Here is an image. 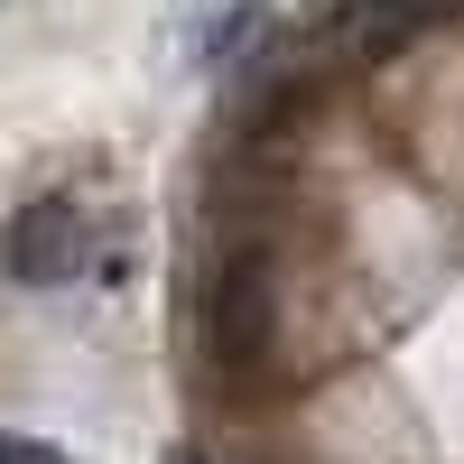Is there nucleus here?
Instances as JSON below:
<instances>
[{
	"label": "nucleus",
	"instance_id": "obj_1",
	"mask_svg": "<svg viewBox=\"0 0 464 464\" xmlns=\"http://www.w3.org/2000/svg\"><path fill=\"white\" fill-rule=\"evenodd\" d=\"M186 362L214 400H269L297 381V242L205 223L186 260Z\"/></svg>",
	"mask_w": 464,
	"mask_h": 464
},
{
	"label": "nucleus",
	"instance_id": "obj_2",
	"mask_svg": "<svg viewBox=\"0 0 464 464\" xmlns=\"http://www.w3.org/2000/svg\"><path fill=\"white\" fill-rule=\"evenodd\" d=\"M93 260H102V214L84 196H28L0 223V269L19 288H74Z\"/></svg>",
	"mask_w": 464,
	"mask_h": 464
},
{
	"label": "nucleus",
	"instance_id": "obj_3",
	"mask_svg": "<svg viewBox=\"0 0 464 464\" xmlns=\"http://www.w3.org/2000/svg\"><path fill=\"white\" fill-rule=\"evenodd\" d=\"M0 464H65V446H47V437H19V428H0Z\"/></svg>",
	"mask_w": 464,
	"mask_h": 464
},
{
	"label": "nucleus",
	"instance_id": "obj_4",
	"mask_svg": "<svg viewBox=\"0 0 464 464\" xmlns=\"http://www.w3.org/2000/svg\"><path fill=\"white\" fill-rule=\"evenodd\" d=\"M177 464H214V455H205V446H186V455H177Z\"/></svg>",
	"mask_w": 464,
	"mask_h": 464
}]
</instances>
